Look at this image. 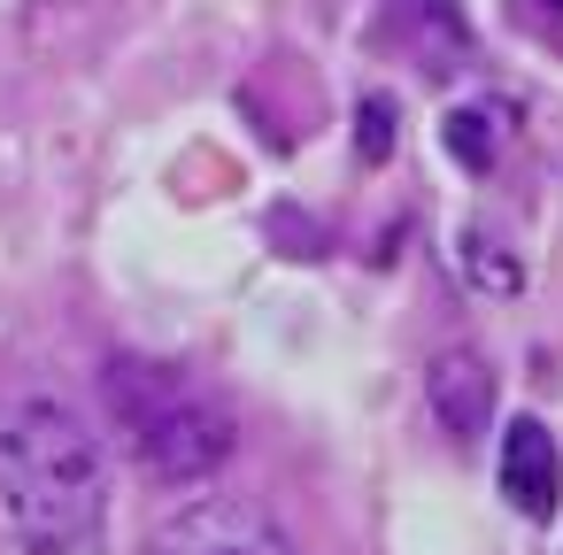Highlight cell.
<instances>
[{
  "mask_svg": "<svg viewBox=\"0 0 563 555\" xmlns=\"http://www.w3.org/2000/svg\"><path fill=\"white\" fill-rule=\"evenodd\" d=\"M386 155H394V109L363 101V163H386Z\"/></svg>",
  "mask_w": 563,
  "mask_h": 555,
  "instance_id": "8",
  "label": "cell"
},
{
  "mask_svg": "<svg viewBox=\"0 0 563 555\" xmlns=\"http://www.w3.org/2000/svg\"><path fill=\"white\" fill-rule=\"evenodd\" d=\"M424 393H432V417H440L448 440H478L486 417H494V370H486L471 347H448V355L432 363Z\"/></svg>",
  "mask_w": 563,
  "mask_h": 555,
  "instance_id": "5",
  "label": "cell"
},
{
  "mask_svg": "<svg viewBox=\"0 0 563 555\" xmlns=\"http://www.w3.org/2000/svg\"><path fill=\"white\" fill-rule=\"evenodd\" d=\"M147 555H301L294 532L247 493H201L155 524Z\"/></svg>",
  "mask_w": 563,
  "mask_h": 555,
  "instance_id": "3",
  "label": "cell"
},
{
  "mask_svg": "<svg viewBox=\"0 0 563 555\" xmlns=\"http://www.w3.org/2000/svg\"><path fill=\"white\" fill-rule=\"evenodd\" d=\"M448 155L463 170H494V155H501V109H455L448 116Z\"/></svg>",
  "mask_w": 563,
  "mask_h": 555,
  "instance_id": "6",
  "label": "cell"
},
{
  "mask_svg": "<svg viewBox=\"0 0 563 555\" xmlns=\"http://www.w3.org/2000/svg\"><path fill=\"white\" fill-rule=\"evenodd\" d=\"M455 255H463L471 286H486V293H517V286H525V270H517V263H509V255H501L494 240H478V232H471V240H463Z\"/></svg>",
  "mask_w": 563,
  "mask_h": 555,
  "instance_id": "7",
  "label": "cell"
},
{
  "mask_svg": "<svg viewBox=\"0 0 563 555\" xmlns=\"http://www.w3.org/2000/svg\"><path fill=\"white\" fill-rule=\"evenodd\" d=\"M501 493H509V509L532 517V524L555 517V501H563V455H555V432H548L540 417H517V424L501 432Z\"/></svg>",
  "mask_w": 563,
  "mask_h": 555,
  "instance_id": "4",
  "label": "cell"
},
{
  "mask_svg": "<svg viewBox=\"0 0 563 555\" xmlns=\"http://www.w3.org/2000/svg\"><path fill=\"white\" fill-rule=\"evenodd\" d=\"M101 409L132 463L155 486H201L232 463V417L217 393H201L186 370L147 363V355H109L101 363Z\"/></svg>",
  "mask_w": 563,
  "mask_h": 555,
  "instance_id": "2",
  "label": "cell"
},
{
  "mask_svg": "<svg viewBox=\"0 0 563 555\" xmlns=\"http://www.w3.org/2000/svg\"><path fill=\"white\" fill-rule=\"evenodd\" d=\"M0 540L16 555L109 547V455L55 386H0Z\"/></svg>",
  "mask_w": 563,
  "mask_h": 555,
  "instance_id": "1",
  "label": "cell"
},
{
  "mask_svg": "<svg viewBox=\"0 0 563 555\" xmlns=\"http://www.w3.org/2000/svg\"><path fill=\"white\" fill-rule=\"evenodd\" d=\"M540 9H563V0H540Z\"/></svg>",
  "mask_w": 563,
  "mask_h": 555,
  "instance_id": "9",
  "label": "cell"
}]
</instances>
